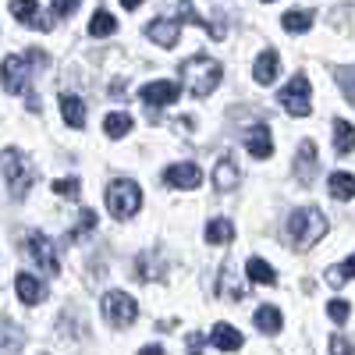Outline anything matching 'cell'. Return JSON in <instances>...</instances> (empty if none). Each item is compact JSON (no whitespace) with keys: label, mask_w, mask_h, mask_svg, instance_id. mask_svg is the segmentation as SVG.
<instances>
[{"label":"cell","mask_w":355,"mask_h":355,"mask_svg":"<svg viewBox=\"0 0 355 355\" xmlns=\"http://www.w3.org/2000/svg\"><path fill=\"white\" fill-rule=\"evenodd\" d=\"M178 11H182V18H185V21H192V25H202V28H206V18H202V15H196L192 0H178Z\"/></svg>","instance_id":"cell-32"},{"label":"cell","mask_w":355,"mask_h":355,"mask_svg":"<svg viewBox=\"0 0 355 355\" xmlns=\"http://www.w3.org/2000/svg\"><path fill=\"white\" fill-rule=\"evenodd\" d=\"M245 150L256 157V160H266V157H274V135L266 125H256L245 132Z\"/></svg>","instance_id":"cell-12"},{"label":"cell","mask_w":355,"mask_h":355,"mask_svg":"<svg viewBox=\"0 0 355 355\" xmlns=\"http://www.w3.org/2000/svg\"><path fill=\"white\" fill-rule=\"evenodd\" d=\"M78 178H68V182H64V178H61V182H53V192L57 196H64V199H78Z\"/></svg>","instance_id":"cell-30"},{"label":"cell","mask_w":355,"mask_h":355,"mask_svg":"<svg viewBox=\"0 0 355 355\" xmlns=\"http://www.w3.org/2000/svg\"><path fill=\"white\" fill-rule=\"evenodd\" d=\"M89 231H96V210H89V206H85V210L78 214V224L68 231V242H78L82 234H89Z\"/></svg>","instance_id":"cell-29"},{"label":"cell","mask_w":355,"mask_h":355,"mask_svg":"<svg viewBox=\"0 0 355 355\" xmlns=\"http://www.w3.org/2000/svg\"><path fill=\"white\" fill-rule=\"evenodd\" d=\"M103 132H107L110 139H121V135H128V132H132V117H128L125 110H121V114H107Z\"/></svg>","instance_id":"cell-26"},{"label":"cell","mask_w":355,"mask_h":355,"mask_svg":"<svg viewBox=\"0 0 355 355\" xmlns=\"http://www.w3.org/2000/svg\"><path fill=\"white\" fill-rule=\"evenodd\" d=\"M327 189H331V196L334 199H355V174H345V171H338V174H331V182H327Z\"/></svg>","instance_id":"cell-21"},{"label":"cell","mask_w":355,"mask_h":355,"mask_svg":"<svg viewBox=\"0 0 355 355\" xmlns=\"http://www.w3.org/2000/svg\"><path fill=\"white\" fill-rule=\"evenodd\" d=\"M25 256L33 259L46 277H57V274H61V256H57V249H53V242L46 239V234H28Z\"/></svg>","instance_id":"cell-8"},{"label":"cell","mask_w":355,"mask_h":355,"mask_svg":"<svg viewBox=\"0 0 355 355\" xmlns=\"http://www.w3.org/2000/svg\"><path fill=\"white\" fill-rule=\"evenodd\" d=\"M313 174H316V146L306 139L299 146V153H295V178H299L302 185H313Z\"/></svg>","instance_id":"cell-13"},{"label":"cell","mask_w":355,"mask_h":355,"mask_svg":"<svg viewBox=\"0 0 355 355\" xmlns=\"http://www.w3.org/2000/svg\"><path fill=\"white\" fill-rule=\"evenodd\" d=\"M139 4H142V0H121V8H128V11H135Z\"/></svg>","instance_id":"cell-37"},{"label":"cell","mask_w":355,"mask_h":355,"mask_svg":"<svg viewBox=\"0 0 355 355\" xmlns=\"http://www.w3.org/2000/svg\"><path fill=\"white\" fill-rule=\"evenodd\" d=\"M210 345H217L220 352H239L242 348V334L231 327V323H217L214 334H210Z\"/></svg>","instance_id":"cell-18"},{"label":"cell","mask_w":355,"mask_h":355,"mask_svg":"<svg viewBox=\"0 0 355 355\" xmlns=\"http://www.w3.org/2000/svg\"><path fill=\"white\" fill-rule=\"evenodd\" d=\"M0 171H4V182H8V192L15 199H25L28 189L36 185V167L21 150H4L0 153Z\"/></svg>","instance_id":"cell-3"},{"label":"cell","mask_w":355,"mask_h":355,"mask_svg":"<svg viewBox=\"0 0 355 355\" xmlns=\"http://www.w3.org/2000/svg\"><path fill=\"white\" fill-rule=\"evenodd\" d=\"M277 100H281V107L288 110V114H295V117H306L313 107H309V100H313V85H309V78L306 75H295L281 93H277Z\"/></svg>","instance_id":"cell-6"},{"label":"cell","mask_w":355,"mask_h":355,"mask_svg":"<svg viewBox=\"0 0 355 355\" xmlns=\"http://www.w3.org/2000/svg\"><path fill=\"white\" fill-rule=\"evenodd\" d=\"M355 277V252L341 263V266H331V270H327V284H334V288H341L345 281H352Z\"/></svg>","instance_id":"cell-28"},{"label":"cell","mask_w":355,"mask_h":355,"mask_svg":"<svg viewBox=\"0 0 355 355\" xmlns=\"http://www.w3.org/2000/svg\"><path fill=\"white\" fill-rule=\"evenodd\" d=\"M331 355H355V348H352V341L345 334H334L331 338Z\"/></svg>","instance_id":"cell-33"},{"label":"cell","mask_w":355,"mask_h":355,"mask_svg":"<svg viewBox=\"0 0 355 355\" xmlns=\"http://www.w3.org/2000/svg\"><path fill=\"white\" fill-rule=\"evenodd\" d=\"M107 210L117 217V220H128L142 210V192L135 182H128V178H117V182H110L107 189Z\"/></svg>","instance_id":"cell-5"},{"label":"cell","mask_w":355,"mask_h":355,"mask_svg":"<svg viewBox=\"0 0 355 355\" xmlns=\"http://www.w3.org/2000/svg\"><path fill=\"white\" fill-rule=\"evenodd\" d=\"M266 4H270V0H266Z\"/></svg>","instance_id":"cell-38"},{"label":"cell","mask_w":355,"mask_h":355,"mask_svg":"<svg viewBox=\"0 0 355 355\" xmlns=\"http://www.w3.org/2000/svg\"><path fill=\"white\" fill-rule=\"evenodd\" d=\"M348 313H352V309H348V302H345V299L327 302V316H331L334 323H345V320H348Z\"/></svg>","instance_id":"cell-31"},{"label":"cell","mask_w":355,"mask_h":355,"mask_svg":"<svg viewBox=\"0 0 355 355\" xmlns=\"http://www.w3.org/2000/svg\"><path fill=\"white\" fill-rule=\"evenodd\" d=\"M245 274H249V281H252V284H277L274 266L266 263V259H259V256H252V259L245 263Z\"/></svg>","instance_id":"cell-20"},{"label":"cell","mask_w":355,"mask_h":355,"mask_svg":"<svg viewBox=\"0 0 355 355\" xmlns=\"http://www.w3.org/2000/svg\"><path fill=\"white\" fill-rule=\"evenodd\" d=\"M117 33V21H114V15L110 11H96L93 18H89V36H96V40H103V36H114Z\"/></svg>","instance_id":"cell-22"},{"label":"cell","mask_w":355,"mask_h":355,"mask_svg":"<svg viewBox=\"0 0 355 355\" xmlns=\"http://www.w3.org/2000/svg\"><path fill=\"white\" fill-rule=\"evenodd\" d=\"M61 117H64V125H71V128H85V103L78 96L64 93L61 96Z\"/></svg>","instance_id":"cell-17"},{"label":"cell","mask_w":355,"mask_h":355,"mask_svg":"<svg viewBox=\"0 0 355 355\" xmlns=\"http://www.w3.org/2000/svg\"><path fill=\"white\" fill-rule=\"evenodd\" d=\"M139 355H164V348H160V345H146Z\"/></svg>","instance_id":"cell-36"},{"label":"cell","mask_w":355,"mask_h":355,"mask_svg":"<svg viewBox=\"0 0 355 355\" xmlns=\"http://www.w3.org/2000/svg\"><path fill=\"white\" fill-rule=\"evenodd\" d=\"M189 355H202V334H189Z\"/></svg>","instance_id":"cell-35"},{"label":"cell","mask_w":355,"mask_h":355,"mask_svg":"<svg viewBox=\"0 0 355 355\" xmlns=\"http://www.w3.org/2000/svg\"><path fill=\"white\" fill-rule=\"evenodd\" d=\"M277 71H281V57H277V50H263V53L256 57L252 78H256L259 85H270V82L277 78Z\"/></svg>","instance_id":"cell-15"},{"label":"cell","mask_w":355,"mask_h":355,"mask_svg":"<svg viewBox=\"0 0 355 355\" xmlns=\"http://www.w3.org/2000/svg\"><path fill=\"white\" fill-rule=\"evenodd\" d=\"M234 185H239V167H234L231 157H220L217 167H214V189L217 192H234Z\"/></svg>","instance_id":"cell-16"},{"label":"cell","mask_w":355,"mask_h":355,"mask_svg":"<svg viewBox=\"0 0 355 355\" xmlns=\"http://www.w3.org/2000/svg\"><path fill=\"white\" fill-rule=\"evenodd\" d=\"M281 25H284V33H309L313 28V11H288L281 18Z\"/></svg>","instance_id":"cell-25"},{"label":"cell","mask_w":355,"mask_h":355,"mask_svg":"<svg viewBox=\"0 0 355 355\" xmlns=\"http://www.w3.org/2000/svg\"><path fill=\"white\" fill-rule=\"evenodd\" d=\"M323 234H327V217H323L316 206H306V210H295L288 217V242L295 249H313Z\"/></svg>","instance_id":"cell-2"},{"label":"cell","mask_w":355,"mask_h":355,"mask_svg":"<svg viewBox=\"0 0 355 355\" xmlns=\"http://www.w3.org/2000/svg\"><path fill=\"white\" fill-rule=\"evenodd\" d=\"M164 182H167L171 189H199L202 171H199L196 164H174V167L164 171Z\"/></svg>","instance_id":"cell-10"},{"label":"cell","mask_w":355,"mask_h":355,"mask_svg":"<svg viewBox=\"0 0 355 355\" xmlns=\"http://www.w3.org/2000/svg\"><path fill=\"white\" fill-rule=\"evenodd\" d=\"M103 316H107L110 327H132L135 316H139V306L125 291H107L103 295Z\"/></svg>","instance_id":"cell-7"},{"label":"cell","mask_w":355,"mask_h":355,"mask_svg":"<svg viewBox=\"0 0 355 355\" xmlns=\"http://www.w3.org/2000/svg\"><path fill=\"white\" fill-rule=\"evenodd\" d=\"M146 36H150L160 50H171V46H178V36H182V25L178 21H171V18H157V21H150V28H146Z\"/></svg>","instance_id":"cell-11"},{"label":"cell","mask_w":355,"mask_h":355,"mask_svg":"<svg viewBox=\"0 0 355 355\" xmlns=\"http://www.w3.org/2000/svg\"><path fill=\"white\" fill-rule=\"evenodd\" d=\"M78 8V0H53V18H64Z\"/></svg>","instance_id":"cell-34"},{"label":"cell","mask_w":355,"mask_h":355,"mask_svg":"<svg viewBox=\"0 0 355 355\" xmlns=\"http://www.w3.org/2000/svg\"><path fill=\"white\" fill-rule=\"evenodd\" d=\"M220 75H224V68L214 61V57H206V53H196V57H189V61H182V78H185L189 93L196 100L210 96L214 89L220 85Z\"/></svg>","instance_id":"cell-1"},{"label":"cell","mask_w":355,"mask_h":355,"mask_svg":"<svg viewBox=\"0 0 355 355\" xmlns=\"http://www.w3.org/2000/svg\"><path fill=\"white\" fill-rule=\"evenodd\" d=\"M11 15L25 25H36L40 21V4L36 0H11Z\"/></svg>","instance_id":"cell-27"},{"label":"cell","mask_w":355,"mask_h":355,"mask_svg":"<svg viewBox=\"0 0 355 355\" xmlns=\"http://www.w3.org/2000/svg\"><path fill=\"white\" fill-rule=\"evenodd\" d=\"M334 150H338L341 157L355 150V128L345 121V117H338V121H334Z\"/></svg>","instance_id":"cell-24"},{"label":"cell","mask_w":355,"mask_h":355,"mask_svg":"<svg viewBox=\"0 0 355 355\" xmlns=\"http://www.w3.org/2000/svg\"><path fill=\"white\" fill-rule=\"evenodd\" d=\"M252 320H256V327H259L263 334H281V327H284V320H281V309H277V306H259Z\"/></svg>","instance_id":"cell-19"},{"label":"cell","mask_w":355,"mask_h":355,"mask_svg":"<svg viewBox=\"0 0 355 355\" xmlns=\"http://www.w3.org/2000/svg\"><path fill=\"white\" fill-rule=\"evenodd\" d=\"M178 93H182V89H178V82H171V78H157V82L139 89V96H142L146 107H171L178 100Z\"/></svg>","instance_id":"cell-9"},{"label":"cell","mask_w":355,"mask_h":355,"mask_svg":"<svg viewBox=\"0 0 355 355\" xmlns=\"http://www.w3.org/2000/svg\"><path fill=\"white\" fill-rule=\"evenodd\" d=\"M231 239H234V224H231V220L217 217V220L206 224V242H210V245H224V242H231Z\"/></svg>","instance_id":"cell-23"},{"label":"cell","mask_w":355,"mask_h":355,"mask_svg":"<svg viewBox=\"0 0 355 355\" xmlns=\"http://www.w3.org/2000/svg\"><path fill=\"white\" fill-rule=\"evenodd\" d=\"M15 291H18V299H21L25 306H40V302L46 299L43 281H36L33 274H18V277H15Z\"/></svg>","instance_id":"cell-14"},{"label":"cell","mask_w":355,"mask_h":355,"mask_svg":"<svg viewBox=\"0 0 355 355\" xmlns=\"http://www.w3.org/2000/svg\"><path fill=\"white\" fill-rule=\"evenodd\" d=\"M33 64H46L43 50H28V53H8L4 64H0V82H4L8 93H25L28 78H33Z\"/></svg>","instance_id":"cell-4"}]
</instances>
